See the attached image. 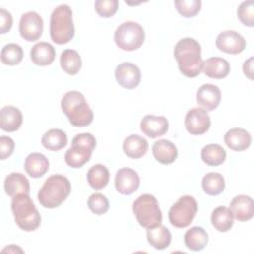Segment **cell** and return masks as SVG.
<instances>
[{"instance_id": "8992f818", "label": "cell", "mask_w": 254, "mask_h": 254, "mask_svg": "<svg viewBox=\"0 0 254 254\" xmlns=\"http://www.w3.org/2000/svg\"><path fill=\"white\" fill-rule=\"evenodd\" d=\"M133 213L144 228H153L162 224L163 215L157 198L150 193L138 196L133 202Z\"/></svg>"}, {"instance_id": "ffe728a7", "label": "cell", "mask_w": 254, "mask_h": 254, "mask_svg": "<svg viewBox=\"0 0 254 254\" xmlns=\"http://www.w3.org/2000/svg\"><path fill=\"white\" fill-rule=\"evenodd\" d=\"M201 70L210 78L221 79L228 75L230 71V64L225 59L212 57L203 62Z\"/></svg>"}, {"instance_id": "30bf717a", "label": "cell", "mask_w": 254, "mask_h": 254, "mask_svg": "<svg viewBox=\"0 0 254 254\" xmlns=\"http://www.w3.org/2000/svg\"><path fill=\"white\" fill-rule=\"evenodd\" d=\"M43 19L37 12L29 11L21 16L19 22V32L24 40L28 42L39 40L43 34Z\"/></svg>"}, {"instance_id": "f1b7e54d", "label": "cell", "mask_w": 254, "mask_h": 254, "mask_svg": "<svg viewBox=\"0 0 254 254\" xmlns=\"http://www.w3.org/2000/svg\"><path fill=\"white\" fill-rule=\"evenodd\" d=\"M42 145L50 151H59L66 146L67 136L61 129H50L42 137Z\"/></svg>"}, {"instance_id": "83f0119b", "label": "cell", "mask_w": 254, "mask_h": 254, "mask_svg": "<svg viewBox=\"0 0 254 254\" xmlns=\"http://www.w3.org/2000/svg\"><path fill=\"white\" fill-rule=\"evenodd\" d=\"M213 227L219 232H226L233 226V215L226 206H217L213 209L210 217Z\"/></svg>"}, {"instance_id": "ac0fdd59", "label": "cell", "mask_w": 254, "mask_h": 254, "mask_svg": "<svg viewBox=\"0 0 254 254\" xmlns=\"http://www.w3.org/2000/svg\"><path fill=\"white\" fill-rule=\"evenodd\" d=\"M251 135L242 128H232L224 135V143L226 146L236 152H241L249 148L251 145Z\"/></svg>"}, {"instance_id": "9a60e30c", "label": "cell", "mask_w": 254, "mask_h": 254, "mask_svg": "<svg viewBox=\"0 0 254 254\" xmlns=\"http://www.w3.org/2000/svg\"><path fill=\"white\" fill-rule=\"evenodd\" d=\"M141 131L148 137L154 139L163 136L169 129V122L165 116L145 115L140 123Z\"/></svg>"}, {"instance_id": "277c9868", "label": "cell", "mask_w": 254, "mask_h": 254, "mask_svg": "<svg viewBox=\"0 0 254 254\" xmlns=\"http://www.w3.org/2000/svg\"><path fill=\"white\" fill-rule=\"evenodd\" d=\"M11 209L15 222L24 231L36 230L41 224V215L29 194L21 193L12 198Z\"/></svg>"}, {"instance_id": "4316f807", "label": "cell", "mask_w": 254, "mask_h": 254, "mask_svg": "<svg viewBox=\"0 0 254 254\" xmlns=\"http://www.w3.org/2000/svg\"><path fill=\"white\" fill-rule=\"evenodd\" d=\"M147 240L155 249L163 250L171 244L172 234L166 226L160 224L156 227L148 228Z\"/></svg>"}, {"instance_id": "8fae6325", "label": "cell", "mask_w": 254, "mask_h": 254, "mask_svg": "<svg viewBox=\"0 0 254 254\" xmlns=\"http://www.w3.org/2000/svg\"><path fill=\"white\" fill-rule=\"evenodd\" d=\"M211 121L207 111L200 107L190 109L185 117V127L191 135H202L208 131Z\"/></svg>"}, {"instance_id": "ba28073f", "label": "cell", "mask_w": 254, "mask_h": 254, "mask_svg": "<svg viewBox=\"0 0 254 254\" xmlns=\"http://www.w3.org/2000/svg\"><path fill=\"white\" fill-rule=\"evenodd\" d=\"M145 32L143 27L133 21H127L120 24L114 33V42L116 46L123 51L138 50L144 43Z\"/></svg>"}, {"instance_id": "f35d334b", "label": "cell", "mask_w": 254, "mask_h": 254, "mask_svg": "<svg viewBox=\"0 0 254 254\" xmlns=\"http://www.w3.org/2000/svg\"><path fill=\"white\" fill-rule=\"evenodd\" d=\"M15 148V143L12 138L8 136H1L0 137V153H1V160H5L10 157Z\"/></svg>"}, {"instance_id": "cb8c5ba5", "label": "cell", "mask_w": 254, "mask_h": 254, "mask_svg": "<svg viewBox=\"0 0 254 254\" xmlns=\"http://www.w3.org/2000/svg\"><path fill=\"white\" fill-rule=\"evenodd\" d=\"M0 121V126L3 131L15 132L22 125V112L18 107L13 105H6L1 109Z\"/></svg>"}, {"instance_id": "5bb4252c", "label": "cell", "mask_w": 254, "mask_h": 254, "mask_svg": "<svg viewBox=\"0 0 254 254\" xmlns=\"http://www.w3.org/2000/svg\"><path fill=\"white\" fill-rule=\"evenodd\" d=\"M140 186V178L138 173L130 168H121L115 175L116 190L124 195L135 192Z\"/></svg>"}, {"instance_id": "9c48e42d", "label": "cell", "mask_w": 254, "mask_h": 254, "mask_svg": "<svg viewBox=\"0 0 254 254\" xmlns=\"http://www.w3.org/2000/svg\"><path fill=\"white\" fill-rule=\"evenodd\" d=\"M197 202L191 195H183L169 210V220L177 228L189 226L197 212Z\"/></svg>"}, {"instance_id": "7c38bea8", "label": "cell", "mask_w": 254, "mask_h": 254, "mask_svg": "<svg viewBox=\"0 0 254 254\" xmlns=\"http://www.w3.org/2000/svg\"><path fill=\"white\" fill-rule=\"evenodd\" d=\"M115 79L119 85L126 89L136 88L141 81V70L132 63L124 62L115 68Z\"/></svg>"}, {"instance_id": "4dcf8cb0", "label": "cell", "mask_w": 254, "mask_h": 254, "mask_svg": "<svg viewBox=\"0 0 254 254\" xmlns=\"http://www.w3.org/2000/svg\"><path fill=\"white\" fill-rule=\"evenodd\" d=\"M109 177L108 169L101 164L92 166L86 175L89 186L94 190H101L105 188L109 182Z\"/></svg>"}, {"instance_id": "1f68e13d", "label": "cell", "mask_w": 254, "mask_h": 254, "mask_svg": "<svg viewBox=\"0 0 254 254\" xmlns=\"http://www.w3.org/2000/svg\"><path fill=\"white\" fill-rule=\"evenodd\" d=\"M201 160L208 166L216 167L224 163L226 159L225 150L218 144H208L201 150Z\"/></svg>"}, {"instance_id": "b9f144b4", "label": "cell", "mask_w": 254, "mask_h": 254, "mask_svg": "<svg viewBox=\"0 0 254 254\" xmlns=\"http://www.w3.org/2000/svg\"><path fill=\"white\" fill-rule=\"evenodd\" d=\"M2 252H11V253L20 252V253H22L23 250H22L18 245H9L8 247L4 248V249L2 250Z\"/></svg>"}, {"instance_id": "52a82bcc", "label": "cell", "mask_w": 254, "mask_h": 254, "mask_svg": "<svg viewBox=\"0 0 254 254\" xmlns=\"http://www.w3.org/2000/svg\"><path fill=\"white\" fill-rule=\"evenodd\" d=\"M95 146L96 140L92 134H77L71 141V147L65 152V163L74 169L81 168L90 160Z\"/></svg>"}, {"instance_id": "7a4b0ae2", "label": "cell", "mask_w": 254, "mask_h": 254, "mask_svg": "<svg viewBox=\"0 0 254 254\" xmlns=\"http://www.w3.org/2000/svg\"><path fill=\"white\" fill-rule=\"evenodd\" d=\"M61 107L69 123L75 127L87 126L93 120L92 109L84 95L77 90L67 91L61 100Z\"/></svg>"}, {"instance_id": "3957f363", "label": "cell", "mask_w": 254, "mask_h": 254, "mask_svg": "<svg viewBox=\"0 0 254 254\" xmlns=\"http://www.w3.org/2000/svg\"><path fill=\"white\" fill-rule=\"evenodd\" d=\"M71 186L69 180L60 174L49 177L38 192V199L46 208L60 206L69 195Z\"/></svg>"}, {"instance_id": "d6986e66", "label": "cell", "mask_w": 254, "mask_h": 254, "mask_svg": "<svg viewBox=\"0 0 254 254\" xmlns=\"http://www.w3.org/2000/svg\"><path fill=\"white\" fill-rule=\"evenodd\" d=\"M154 158L163 165H169L176 161L178 157V149L174 143L167 139L156 141L152 147Z\"/></svg>"}, {"instance_id": "7402d4cb", "label": "cell", "mask_w": 254, "mask_h": 254, "mask_svg": "<svg viewBox=\"0 0 254 254\" xmlns=\"http://www.w3.org/2000/svg\"><path fill=\"white\" fill-rule=\"evenodd\" d=\"M56 57L55 48L47 42H40L35 44L30 51L31 61L40 66L51 64Z\"/></svg>"}, {"instance_id": "603a6c76", "label": "cell", "mask_w": 254, "mask_h": 254, "mask_svg": "<svg viewBox=\"0 0 254 254\" xmlns=\"http://www.w3.org/2000/svg\"><path fill=\"white\" fill-rule=\"evenodd\" d=\"M49 160L41 153H31L27 156L24 163L26 173L35 179L43 177L49 170Z\"/></svg>"}, {"instance_id": "836d02e7", "label": "cell", "mask_w": 254, "mask_h": 254, "mask_svg": "<svg viewBox=\"0 0 254 254\" xmlns=\"http://www.w3.org/2000/svg\"><path fill=\"white\" fill-rule=\"evenodd\" d=\"M23 49L15 43L7 44L1 51V62L7 65H16L23 60Z\"/></svg>"}, {"instance_id": "484cf974", "label": "cell", "mask_w": 254, "mask_h": 254, "mask_svg": "<svg viewBox=\"0 0 254 254\" xmlns=\"http://www.w3.org/2000/svg\"><path fill=\"white\" fill-rule=\"evenodd\" d=\"M184 242L190 250L200 251L206 246L208 242V235L202 227L193 226L186 231L184 235Z\"/></svg>"}, {"instance_id": "60d3db41", "label": "cell", "mask_w": 254, "mask_h": 254, "mask_svg": "<svg viewBox=\"0 0 254 254\" xmlns=\"http://www.w3.org/2000/svg\"><path fill=\"white\" fill-rule=\"evenodd\" d=\"M242 68H243L244 74H245L250 80H253V57L249 58L247 61L244 62Z\"/></svg>"}, {"instance_id": "5b68a950", "label": "cell", "mask_w": 254, "mask_h": 254, "mask_svg": "<svg viewBox=\"0 0 254 254\" xmlns=\"http://www.w3.org/2000/svg\"><path fill=\"white\" fill-rule=\"evenodd\" d=\"M50 35L54 43L64 45L74 37V25L71 8L62 4L54 9L50 20Z\"/></svg>"}, {"instance_id": "d4e9b609", "label": "cell", "mask_w": 254, "mask_h": 254, "mask_svg": "<svg viewBox=\"0 0 254 254\" xmlns=\"http://www.w3.org/2000/svg\"><path fill=\"white\" fill-rule=\"evenodd\" d=\"M124 154L132 159H139L143 157L149 148L148 141L139 135H130L123 141Z\"/></svg>"}, {"instance_id": "d6a6232c", "label": "cell", "mask_w": 254, "mask_h": 254, "mask_svg": "<svg viewBox=\"0 0 254 254\" xmlns=\"http://www.w3.org/2000/svg\"><path fill=\"white\" fill-rule=\"evenodd\" d=\"M201 186L206 194L215 196L223 191L225 188V181L219 173L210 172L202 178Z\"/></svg>"}, {"instance_id": "6da1fadb", "label": "cell", "mask_w": 254, "mask_h": 254, "mask_svg": "<svg viewBox=\"0 0 254 254\" xmlns=\"http://www.w3.org/2000/svg\"><path fill=\"white\" fill-rule=\"evenodd\" d=\"M174 57L180 71L187 77L192 78L201 72L203 61L201 47L193 38L181 39L174 48Z\"/></svg>"}, {"instance_id": "2e32d148", "label": "cell", "mask_w": 254, "mask_h": 254, "mask_svg": "<svg viewBox=\"0 0 254 254\" xmlns=\"http://www.w3.org/2000/svg\"><path fill=\"white\" fill-rule=\"evenodd\" d=\"M229 209L233 218L238 221H247L253 217L254 203L251 196L246 194H239L232 198Z\"/></svg>"}, {"instance_id": "44dd1931", "label": "cell", "mask_w": 254, "mask_h": 254, "mask_svg": "<svg viewBox=\"0 0 254 254\" xmlns=\"http://www.w3.org/2000/svg\"><path fill=\"white\" fill-rule=\"evenodd\" d=\"M4 190L5 192L14 197L17 194L30 193V183L29 180L21 173L13 172L9 174L4 181Z\"/></svg>"}, {"instance_id": "f546056e", "label": "cell", "mask_w": 254, "mask_h": 254, "mask_svg": "<svg viewBox=\"0 0 254 254\" xmlns=\"http://www.w3.org/2000/svg\"><path fill=\"white\" fill-rule=\"evenodd\" d=\"M61 67L69 75H75L81 68L82 62L79 54L72 49H66L61 54Z\"/></svg>"}, {"instance_id": "d590c367", "label": "cell", "mask_w": 254, "mask_h": 254, "mask_svg": "<svg viewBox=\"0 0 254 254\" xmlns=\"http://www.w3.org/2000/svg\"><path fill=\"white\" fill-rule=\"evenodd\" d=\"M87 206L94 214L101 215L107 212L109 209V201L104 194L100 192H94L88 197Z\"/></svg>"}, {"instance_id": "ab89813d", "label": "cell", "mask_w": 254, "mask_h": 254, "mask_svg": "<svg viewBox=\"0 0 254 254\" xmlns=\"http://www.w3.org/2000/svg\"><path fill=\"white\" fill-rule=\"evenodd\" d=\"M13 25V18L9 11L4 8L0 9V33L5 34L10 31Z\"/></svg>"}, {"instance_id": "74e56055", "label": "cell", "mask_w": 254, "mask_h": 254, "mask_svg": "<svg viewBox=\"0 0 254 254\" xmlns=\"http://www.w3.org/2000/svg\"><path fill=\"white\" fill-rule=\"evenodd\" d=\"M96 13L103 18L112 17L118 9L117 0H96L94 3Z\"/></svg>"}, {"instance_id": "4fadbf2b", "label": "cell", "mask_w": 254, "mask_h": 254, "mask_svg": "<svg viewBox=\"0 0 254 254\" xmlns=\"http://www.w3.org/2000/svg\"><path fill=\"white\" fill-rule=\"evenodd\" d=\"M215 45L218 50L230 54L237 55L240 54L246 47V41L238 32L227 30L221 32L215 41Z\"/></svg>"}, {"instance_id": "e0dca14e", "label": "cell", "mask_w": 254, "mask_h": 254, "mask_svg": "<svg viewBox=\"0 0 254 254\" xmlns=\"http://www.w3.org/2000/svg\"><path fill=\"white\" fill-rule=\"evenodd\" d=\"M221 100L219 87L211 83L202 84L196 92V101L203 109L210 111L217 108Z\"/></svg>"}, {"instance_id": "e575fe53", "label": "cell", "mask_w": 254, "mask_h": 254, "mask_svg": "<svg viewBox=\"0 0 254 254\" xmlns=\"http://www.w3.org/2000/svg\"><path fill=\"white\" fill-rule=\"evenodd\" d=\"M174 4L177 11L186 18L196 16L201 8V1L199 0H176Z\"/></svg>"}, {"instance_id": "8d00e7d4", "label": "cell", "mask_w": 254, "mask_h": 254, "mask_svg": "<svg viewBox=\"0 0 254 254\" xmlns=\"http://www.w3.org/2000/svg\"><path fill=\"white\" fill-rule=\"evenodd\" d=\"M237 17L240 22L248 27L254 25V1H244L237 9Z\"/></svg>"}]
</instances>
